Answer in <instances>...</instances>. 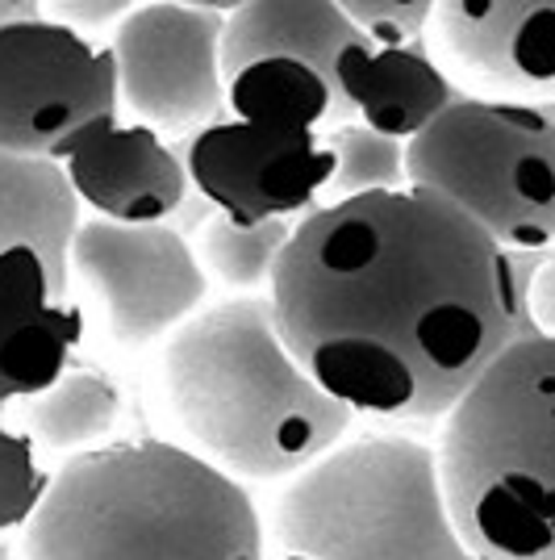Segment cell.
<instances>
[{
    "label": "cell",
    "instance_id": "6da1fadb",
    "mask_svg": "<svg viewBox=\"0 0 555 560\" xmlns=\"http://www.w3.org/2000/svg\"><path fill=\"white\" fill-rule=\"evenodd\" d=\"M531 256L405 185L305 213L268 302L293 360L351 415L435 422L531 339Z\"/></svg>",
    "mask_w": 555,
    "mask_h": 560
},
{
    "label": "cell",
    "instance_id": "7a4b0ae2",
    "mask_svg": "<svg viewBox=\"0 0 555 560\" xmlns=\"http://www.w3.org/2000/svg\"><path fill=\"white\" fill-rule=\"evenodd\" d=\"M163 394L188 452L234 481L297 477L351 431V410L293 360L263 298L209 305L167 335Z\"/></svg>",
    "mask_w": 555,
    "mask_h": 560
},
{
    "label": "cell",
    "instance_id": "3957f363",
    "mask_svg": "<svg viewBox=\"0 0 555 560\" xmlns=\"http://www.w3.org/2000/svg\"><path fill=\"white\" fill-rule=\"evenodd\" d=\"M22 560H263L251 493L167 440L68 456L22 532Z\"/></svg>",
    "mask_w": 555,
    "mask_h": 560
},
{
    "label": "cell",
    "instance_id": "277c9868",
    "mask_svg": "<svg viewBox=\"0 0 555 560\" xmlns=\"http://www.w3.org/2000/svg\"><path fill=\"white\" fill-rule=\"evenodd\" d=\"M439 481L476 560H555V339H513L442 422Z\"/></svg>",
    "mask_w": 555,
    "mask_h": 560
},
{
    "label": "cell",
    "instance_id": "5b68a950",
    "mask_svg": "<svg viewBox=\"0 0 555 560\" xmlns=\"http://www.w3.org/2000/svg\"><path fill=\"white\" fill-rule=\"evenodd\" d=\"M276 539L309 560H476L442 498L435 447L364 435L326 452L276 502Z\"/></svg>",
    "mask_w": 555,
    "mask_h": 560
},
{
    "label": "cell",
    "instance_id": "8992f818",
    "mask_svg": "<svg viewBox=\"0 0 555 560\" xmlns=\"http://www.w3.org/2000/svg\"><path fill=\"white\" fill-rule=\"evenodd\" d=\"M405 185L451 201L501 252L534 256L555 243V117L463 96L405 142Z\"/></svg>",
    "mask_w": 555,
    "mask_h": 560
},
{
    "label": "cell",
    "instance_id": "52a82bcc",
    "mask_svg": "<svg viewBox=\"0 0 555 560\" xmlns=\"http://www.w3.org/2000/svg\"><path fill=\"white\" fill-rule=\"evenodd\" d=\"M117 109L114 50L38 9L0 4V155L63 167Z\"/></svg>",
    "mask_w": 555,
    "mask_h": 560
},
{
    "label": "cell",
    "instance_id": "ba28073f",
    "mask_svg": "<svg viewBox=\"0 0 555 560\" xmlns=\"http://www.w3.org/2000/svg\"><path fill=\"white\" fill-rule=\"evenodd\" d=\"M226 9L142 4L114 34L117 96L151 130H205L226 109Z\"/></svg>",
    "mask_w": 555,
    "mask_h": 560
},
{
    "label": "cell",
    "instance_id": "9c48e42d",
    "mask_svg": "<svg viewBox=\"0 0 555 560\" xmlns=\"http://www.w3.org/2000/svg\"><path fill=\"white\" fill-rule=\"evenodd\" d=\"M68 268L93 289L117 343H151L176 335L201 314L209 280L201 259L176 226H117L80 222L71 234Z\"/></svg>",
    "mask_w": 555,
    "mask_h": 560
},
{
    "label": "cell",
    "instance_id": "30bf717a",
    "mask_svg": "<svg viewBox=\"0 0 555 560\" xmlns=\"http://www.w3.org/2000/svg\"><path fill=\"white\" fill-rule=\"evenodd\" d=\"M188 185L238 226L314 213L334 176V151L318 130H272L251 121H213L188 139Z\"/></svg>",
    "mask_w": 555,
    "mask_h": 560
},
{
    "label": "cell",
    "instance_id": "8fae6325",
    "mask_svg": "<svg viewBox=\"0 0 555 560\" xmlns=\"http://www.w3.org/2000/svg\"><path fill=\"white\" fill-rule=\"evenodd\" d=\"M442 55L497 101H552L555 96V0H451L435 4Z\"/></svg>",
    "mask_w": 555,
    "mask_h": 560
},
{
    "label": "cell",
    "instance_id": "7c38bea8",
    "mask_svg": "<svg viewBox=\"0 0 555 560\" xmlns=\"http://www.w3.org/2000/svg\"><path fill=\"white\" fill-rule=\"evenodd\" d=\"M80 339L84 314L68 302V268L38 247H9L0 256V406L59 385Z\"/></svg>",
    "mask_w": 555,
    "mask_h": 560
},
{
    "label": "cell",
    "instance_id": "4fadbf2b",
    "mask_svg": "<svg viewBox=\"0 0 555 560\" xmlns=\"http://www.w3.org/2000/svg\"><path fill=\"white\" fill-rule=\"evenodd\" d=\"M63 176L75 206H93L101 222L117 226H163L188 197L180 155L139 121L96 130L63 160Z\"/></svg>",
    "mask_w": 555,
    "mask_h": 560
},
{
    "label": "cell",
    "instance_id": "5bb4252c",
    "mask_svg": "<svg viewBox=\"0 0 555 560\" xmlns=\"http://www.w3.org/2000/svg\"><path fill=\"white\" fill-rule=\"evenodd\" d=\"M364 50L371 47L343 18L339 4H318V0L238 4L234 13H226V30H222V75L247 68L255 59H268V55H288V59L318 68L343 93V75Z\"/></svg>",
    "mask_w": 555,
    "mask_h": 560
},
{
    "label": "cell",
    "instance_id": "9a60e30c",
    "mask_svg": "<svg viewBox=\"0 0 555 560\" xmlns=\"http://www.w3.org/2000/svg\"><path fill=\"white\" fill-rule=\"evenodd\" d=\"M343 96L364 126L393 142L417 139L460 96L422 47L364 50L343 75Z\"/></svg>",
    "mask_w": 555,
    "mask_h": 560
},
{
    "label": "cell",
    "instance_id": "2e32d148",
    "mask_svg": "<svg viewBox=\"0 0 555 560\" xmlns=\"http://www.w3.org/2000/svg\"><path fill=\"white\" fill-rule=\"evenodd\" d=\"M226 109L234 121L272 130H318L322 121L347 117L351 105L318 68L288 55H268L226 75Z\"/></svg>",
    "mask_w": 555,
    "mask_h": 560
},
{
    "label": "cell",
    "instance_id": "e0dca14e",
    "mask_svg": "<svg viewBox=\"0 0 555 560\" xmlns=\"http://www.w3.org/2000/svg\"><path fill=\"white\" fill-rule=\"evenodd\" d=\"M75 226L80 206L63 167L0 155V256L9 247H38L50 264L68 268Z\"/></svg>",
    "mask_w": 555,
    "mask_h": 560
},
{
    "label": "cell",
    "instance_id": "ac0fdd59",
    "mask_svg": "<svg viewBox=\"0 0 555 560\" xmlns=\"http://www.w3.org/2000/svg\"><path fill=\"white\" fill-rule=\"evenodd\" d=\"M117 419H121V394L109 376L93 369L68 373L43 397H34L25 415L29 435L38 444L50 452H68V456L105 447Z\"/></svg>",
    "mask_w": 555,
    "mask_h": 560
},
{
    "label": "cell",
    "instance_id": "d6986e66",
    "mask_svg": "<svg viewBox=\"0 0 555 560\" xmlns=\"http://www.w3.org/2000/svg\"><path fill=\"white\" fill-rule=\"evenodd\" d=\"M288 238H293V222L238 226L231 218H213L201 234V252H205V268L226 289H259L272 280Z\"/></svg>",
    "mask_w": 555,
    "mask_h": 560
},
{
    "label": "cell",
    "instance_id": "ffe728a7",
    "mask_svg": "<svg viewBox=\"0 0 555 560\" xmlns=\"http://www.w3.org/2000/svg\"><path fill=\"white\" fill-rule=\"evenodd\" d=\"M326 142L334 151V176L326 185L330 201L405 188V142L385 139L368 126H339Z\"/></svg>",
    "mask_w": 555,
    "mask_h": 560
},
{
    "label": "cell",
    "instance_id": "44dd1931",
    "mask_svg": "<svg viewBox=\"0 0 555 560\" xmlns=\"http://www.w3.org/2000/svg\"><path fill=\"white\" fill-rule=\"evenodd\" d=\"M47 486L50 477L34 460V440L0 427V532H13V527L25 532Z\"/></svg>",
    "mask_w": 555,
    "mask_h": 560
},
{
    "label": "cell",
    "instance_id": "7402d4cb",
    "mask_svg": "<svg viewBox=\"0 0 555 560\" xmlns=\"http://www.w3.org/2000/svg\"><path fill=\"white\" fill-rule=\"evenodd\" d=\"M339 9L371 50L417 47V38L435 18V4H422V0H347Z\"/></svg>",
    "mask_w": 555,
    "mask_h": 560
},
{
    "label": "cell",
    "instance_id": "603a6c76",
    "mask_svg": "<svg viewBox=\"0 0 555 560\" xmlns=\"http://www.w3.org/2000/svg\"><path fill=\"white\" fill-rule=\"evenodd\" d=\"M527 327L531 335L555 339V264L539 268L527 284Z\"/></svg>",
    "mask_w": 555,
    "mask_h": 560
},
{
    "label": "cell",
    "instance_id": "cb8c5ba5",
    "mask_svg": "<svg viewBox=\"0 0 555 560\" xmlns=\"http://www.w3.org/2000/svg\"><path fill=\"white\" fill-rule=\"evenodd\" d=\"M134 13V4H59L55 9V18L75 30V34H84V30H96V25H109V22H126Z\"/></svg>",
    "mask_w": 555,
    "mask_h": 560
},
{
    "label": "cell",
    "instance_id": "d4e9b609",
    "mask_svg": "<svg viewBox=\"0 0 555 560\" xmlns=\"http://www.w3.org/2000/svg\"><path fill=\"white\" fill-rule=\"evenodd\" d=\"M280 560H309V557H297V552H284Z\"/></svg>",
    "mask_w": 555,
    "mask_h": 560
}]
</instances>
